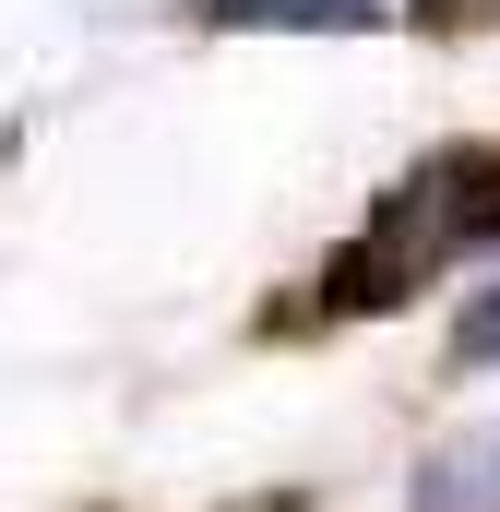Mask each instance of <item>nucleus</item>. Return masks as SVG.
I'll use <instances>...</instances> for the list:
<instances>
[{"instance_id":"obj_1","label":"nucleus","mask_w":500,"mask_h":512,"mask_svg":"<svg viewBox=\"0 0 500 512\" xmlns=\"http://www.w3.org/2000/svg\"><path fill=\"white\" fill-rule=\"evenodd\" d=\"M489 239H500V143H441V155H417L370 215L334 239L322 310H334V322L405 310V298H429L453 262H477Z\"/></svg>"},{"instance_id":"obj_2","label":"nucleus","mask_w":500,"mask_h":512,"mask_svg":"<svg viewBox=\"0 0 500 512\" xmlns=\"http://www.w3.org/2000/svg\"><path fill=\"white\" fill-rule=\"evenodd\" d=\"M203 24H227V36H358V24H381V0H203Z\"/></svg>"},{"instance_id":"obj_3","label":"nucleus","mask_w":500,"mask_h":512,"mask_svg":"<svg viewBox=\"0 0 500 512\" xmlns=\"http://www.w3.org/2000/svg\"><path fill=\"white\" fill-rule=\"evenodd\" d=\"M417 512H500V429L489 441H453V453L417 477Z\"/></svg>"},{"instance_id":"obj_4","label":"nucleus","mask_w":500,"mask_h":512,"mask_svg":"<svg viewBox=\"0 0 500 512\" xmlns=\"http://www.w3.org/2000/svg\"><path fill=\"white\" fill-rule=\"evenodd\" d=\"M453 370H500V274L453 310Z\"/></svg>"}]
</instances>
